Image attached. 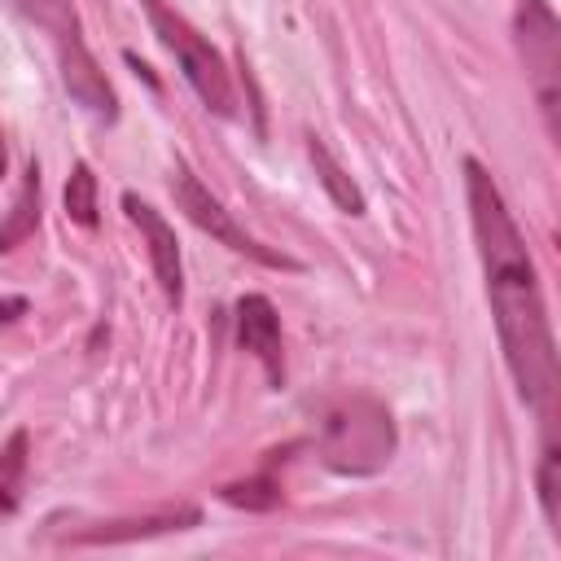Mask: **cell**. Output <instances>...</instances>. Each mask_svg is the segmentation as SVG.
Returning a JSON list of instances; mask_svg holds the SVG:
<instances>
[{
  "label": "cell",
  "mask_w": 561,
  "mask_h": 561,
  "mask_svg": "<svg viewBox=\"0 0 561 561\" xmlns=\"http://www.w3.org/2000/svg\"><path fill=\"white\" fill-rule=\"evenodd\" d=\"M171 193H175V206H180L202 232H210L219 245H228L232 254H245V259H254V263H263V267H276V272H298V267H302L298 259H289V254L263 245L259 237H250V232L224 210V202H219L184 162H175V171H171Z\"/></svg>",
  "instance_id": "8992f818"
},
{
  "label": "cell",
  "mask_w": 561,
  "mask_h": 561,
  "mask_svg": "<svg viewBox=\"0 0 561 561\" xmlns=\"http://www.w3.org/2000/svg\"><path fill=\"white\" fill-rule=\"evenodd\" d=\"M35 228H39V162H31L22 171V184L13 193V206L0 219V250H18Z\"/></svg>",
  "instance_id": "30bf717a"
},
{
  "label": "cell",
  "mask_w": 561,
  "mask_h": 561,
  "mask_svg": "<svg viewBox=\"0 0 561 561\" xmlns=\"http://www.w3.org/2000/svg\"><path fill=\"white\" fill-rule=\"evenodd\" d=\"M224 500L228 504H241V508H272L280 500V486L272 478H245V482L224 486Z\"/></svg>",
  "instance_id": "9a60e30c"
},
{
  "label": "cell",
  "mask_w": 561,
  "mask_h": 561,
  "mask_svg": "<svg viewBox=\"0 0 561 561\" xmlns=\"http://www.w3.org/2000/svg\"><path fill=\"white\" fill-rule=\"evenodd\" d=\"M123 210H127V219L140 228V237H145V245H149V263H153V280H158L162 298H167L171 307H180V302H184V263H180L175 228H171L149 202H140L136 193H123Z\"/></svg>",
  "instance_id": "ba28073f"
},
{
  "label": "cell",
  "mask_w": 561,
  "mask_h": 561,
  "mask_svg": "<svg viewBox=\"0 0 561 561\" xmlns=\"http://www.w3.org/2000/svg\"><path fill=\"white\" fill-rule=\"evenodd\" d=\"M66 215L79 224V228H96V175L88 162H75L70 167V180H66Z\"/></svg>",
  "instance_id": "4fadbf2b"
},
{
  "label": "cell",
  "mask_w": 561,
  "mask_h": 561,
  "mask_svg": "<svg viewBox=\"0 0 561 561\" xmlns=\"http://www.w3.org/2000/svg\"><path fill=\"white\" fill-rule=\"evenodd\" d=\"M202 513L193 504H175V508H153L140 517H110V522H83L75 530H61V543L70 548H96V543H131V539H149V535H171V530H188L197 526Z\"/></svg>",
  "instance_id": "52a82bcc"
},
{
  "label": "cell",
  "mask_w": 561,
  "mask_h": 561,
  "mask_svg": "<svg viewBox=\"0 0 561 561\" xmlns=\"http://www.w3.org/2000/svg\"><path fill=\"white\" fill-rule=\"evenodd\" d=\"M465 193H469V219H473V241L486 276V298L500 333L504 364L513 373L517 394L548 412L557 394V342L539 289L535 259L526 250V237L517 219L508 215V202L491 171L478 158H465Z\"/></svg>",
  "instance_id": "6da1fadb"
},
{
  "label": "cell",
  "mask_w": 561,
  "mask_h": 561,
  "mask_svg": "<svg viewBox=\"0 0 561 561\" xmlns=\"http://www.w3.org/2000/svg\"><path fill=\"white\" fill-rule=\"evenodd\" d=\"M26 469H31V434L26 430H13L0 443V517H13L18 513Z\"/></svg>",
  "instance_id": "7c38bea8"
},
{
  "label": "cell",
  "mask_w": 561,
  "mask_h": 561,
  "mask_svg": "<svg viewBox=\"0 0 561 561\" xmlns=\"http://www.w3.org/2000/svg\"><path fill=\"white\" fill-rule=\"evenodd\" d=\"M307 158H311V167H316V180H320L324 193L333 197V206H342L346 215H364V193H359L355 180L342 171V162L324 149L320 136H307Z\"/></svg>",
  "instance_id": "8fae6325"
},
{
  "label": "cell",
  "mask_w": 561,
  "mask_h": 561,
  "mask_svg": "<svg viewBox=\"0 0 561 561\" xmlns=\"http://www.w3.org/2000/svg\"><path fill=\"white\" fill-rule=\"evenodd\" d=\"M13 4L31 26H39L48 35V44L57 53V66H61V83L75 96V105H83L101 123H114L118 118V96H114L105 70L96 66V57L83 39L75 4L70 0H13Z\"/></svg>",
  "instance_id": "7a4b0ae2"
},
{
  "label": "cell",
  "mask_w": 561,
  "mask_h": 561,
  "mask_svg": "<svg viewBox=\"0 0 561 561\" xmlns=\"http://www.w3.org/2000/svg\"><path fill=\"white\" fill-rule=\"evenodd\" d=\"M539 504H543V517H548L552 535H561V530H557L561 504H557V438H552V434L543 438V456H539Z\"/></svg>",
  "instance_id": "5bb4252c"
},
{
  "label": "cell",
  "mask_w": 561,
  "mask_h": 561,
  "mask_svg": "<svg viewBox=\"0 0 561 561\" xmlns=\"http://www.w3.org/2000/svg\"><path fill=\"white\" fill-rule=\"evenodd\" d=\"M394 451V421L373 394H342L320 416V456L337 473H377Z\"/></svg>",
  "instance_id": "3957f363"
},
{
  "label": "cell",
  "mask_w": 561,
  "mask_h": 561,
  "mask_svg": "<svg viewBox=\"0 0 561 561\" xmlns=\"http://www.w3.org/2000/svg\"><path fill=\"white\" fill-rule=\"evenodd\" d=\"M140 4H145V18H149L153 35L180 61V75L202 96V105L215 110L219 118H232L237 114V92H232V75H228V61L219 57V48L171 4H162V0H140Z\"/></svg>",
  "instance_id": "277c9868"
},
{
  "label": "cell",
  "mask_w": 561,
  "mask_h": 561,
  "mask_svg": "<svg viewBox=\"0 0 561 561\" xmlns=\"http://www.w3.org/2000/svg\"><path fill=\"white\" fill-rule=\"evenodd\" d=\"M513 39L530 79V92L539 101L543 127L557 140L561 136V22L548 0H517L513 9Z\"/></svg>",
  "instance_id": "5b68a950"
},
{
  "label": "cell",
  "mask_w": 561,
  "mask_h": 561,
  "mask_svg": "<svg viewBox=\"0 0 561 561\" xmlns=\"http://www.w3.org/2000/svg\"><path fill=\"white\" fill-rule=\"evenodd\" d=\"M237 342L263 364V373H267L272 386L285 381V337H280L276 307L263 294L237 298Z\"/></svg>",
  "instance_id": "9c48e42d"
},
{
  "label": "cell",
  "mask_w": 561,
  "mask_h": 561,
  "mask_svg": "<svg viewBox=\"0 0 561 561\" xmlns=\"http://www.w3.org/2000/svg\"><path fill=\"white\" fill-rule=\"evenodd\" d=\"M4 167H9V153H4V127H0V175H4Z\"/></svg>",
  "instance_id": "2e32d148"
}]
</instances>
